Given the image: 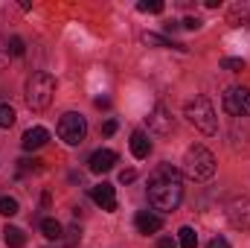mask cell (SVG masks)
<instances>
[{
	"label": "cell",
	"instance_id": "1",
	"mask_svg": "<svg viewBox=\"0 0 250 248\" xmlns=\"http://www.w3.org/2000/svg\"><path fill=\"white\" fill-rule=\"evenodd\" d=\"M181 201H184V181H181L178 170L169 164L157 167L148 178V204L154 210L172 213V210H178Z\"/></svg>",
	"mask_w": 250,
	"mask_h": 248
},
{
	"label": "cell",
	"instance_id": "2",
	"mask_svg": "<svg viewBox=\"0 0 250 248\" xmlns=\"http://www.w3.org/2000/svg\"><path fill=\"white\" fill-rule=\"evenodd\" d=\"M184 175L192 181H209L215 175V155L207 146H189L184 155Z\"/></svg>",
	"mask_w": 250,
	"mask_h": 248
},
{
	"label": "cell",
	"instance_id": "3",
	"mask_svg": "<svg viewBox=\"0 0 250 248\" xmlns=\"http://www.w3.org/2000/svg\"><path fill=\"white\" fill-rule=\"evenodd\" d=\"M53 94H56V79H53L50 73L38 70V73H32V76L26 79V105H29L32 111L50 108Z\"/></svg>",
	"mask_w": 250,
	"mask_h": 248
},
{
	"label": "cell",
	"instance_id": "4",
	"mask_svg": "<svg viewBox=\"0 0 250 248\" xmlns=\"http://www.w3.org/2000/svg\"><path fill=\"white\" fill-rule=\"evenodd\" d=\"M187 120L198 131H204V134H215L218 131V117H215V108H212V102L207 99V97H195V99H189L187 102Z\"/></svg>",
	"mask_w": 250,
	"mask_h": 248
},
{
	"label": "cell",
	"instance_id": "5",
	"mask_svg": "<svg viewBox=\"0 0 250 248\" xmlns=\"http://www.w3.org/2000/svg\"><path fill=\"white\" fill-rule=\"evenodd\" d=\"M84 134H87V123H84L82 114L67 111L62 120H59V137H62L67 146H82L84 143Z\"/></svg>",
	"mask_w": 250,
	"mask_h": 248
},
{
	"label": "cell",
	"instance_id": "6",
	"mask_svg": "<svg viewBox=\"0 0 250 248\" xmlns=\"http://www.w3.org/2000/svg\"><path fill=\"white\" fill-rule=\"evenodd\" d=\"M224 111L230 117H248L250 114V88H227L224 94Z\"/></svg>",
	"mask_w": 250,
	"mask_h": 248
},
{
	"label": "cell",
	"instance_id": "7",
	"mask_svg": "<svg viewBox=\"0 0 250 248\" xmlns=\"http://www.w3.org/2000/svg\"><path fill=\"white\" fill-rule=\"evenodd\" d=\"M227 222L236 231H250V196H236L227 204Z\"/></svg>",
	"mask_w": 250,
	"mask_h": 248
},
{
	"label": "cell",
	"instance_id": "8",
	"mask_svg": "<svg viewBox=\"0 0 250 248\" xmlns=\"http://www.w3.org/2000/svg\"><path fill=\"white\" fill-rule=\"evenodd\" d=\"M148 128H151L154 134H172V128H175L172 111H169L166 105H154L151 114H148Z\"/></svg>",
	"mask_w": 250,
	"mask_h": 248
},
{
	"label": "cell",
	"instance_id": "9",
	"mask_svg": "<svg viewBox=\"0 0 250 248\" xmlns=\"http://www.w3.org/2000/svg\"><path fill=\"white\" fill-rule=\"evenodd\" d=\"M90 198L102 207V210H117V193H114V184H108V181H102V184L90 187Z\"/></svg>",
	"mask_w": 250,
	"mask_h": 248
},
{
	"label": "cell",
	"instance_id": "10",
	"mask_svg": "<svg viewBox=\"0 0 250 248\" xmlns=\"http://www.w3.org/2000/svg\"><path fill=\"white\" fill-rule=\"evenodd\" d=\"M114 164H117V152H111V149H96V152L90 155V161H87V170L96 173V175H102V173L114 170Z\"/></svg>",
	"mask_w": 250,
	"mask_h": 248
},
{
	"label": "cell",
	"instance_id": "11",
	"mask_svg": "<svg viewBox=\"0 0 250 248\" xmlns=\"http://www.w3.org/2000/svg\"><path fill=\"white\" fill-rule=\"evenodd\" d=\"M134 228H137L140 234H157V231L163 228V219L154 216V213H148V210H140V213L134 216Z\"/></svg>",
	"mask_w": 250,
	"mask_h": 248
},
{
	"label": "cell",
	"instance_id": "12",
	"mask_svg": "<svg viewBox=\"0 0 250 248\" xmlns=\"http://www.w3.org/2000/svg\"><path fill=\"white\" fill-rule=\"evenodd\" d=\"M47 140H50V131H47V128H41V125H35V128H29V131L23 134V140H21V143H23V149H26V152H35V149H41Z\"/></svg>",
	"mask_w": 250,
	"mask_h": 248
},
{
	"label": "cell",
	"instance_id": "13",
	"mask_svg": "<svg viewBox=\"0 0 250 248\" xmlns=\"http://www.w3.org/2000/svg\"><path fill=\"white\" fill-rule=\"evenodd\" d=\"M227 24H230V26H250V3L248 0L230 6V12H227Z\"/></svg>",
	"mask_w": 250,
	"mask_h": 248
},
{
	"label": "cell",
	"instance_id": "14",
	"mask_svg": "<svg viewBox=\"0 0 250 248\" xmlns=\"http://www.w3.org/2000/svg\"><path fill=\"white\" fill-rule=\"evenodd\" d=\"M148 152H151L148 134H146V131H134V134H131V155H134L137 161H143V158H148Z\"/></svg>",
	"mask_w": 250,
	"mask_h": 248
},
{
	"label": "cell",
	"instance_id": "15",
	"mask_svg": "<svg viewBox=\"0 0 250 248\" xmlns=\"http://www.w3.org/2000/svg\"><path fill=\"white\" fill-rule=\"evenodd\" d=\"M3 243L9 248H23L26 246V234L21 228H15V225H6L3 228Z\"/></svg>",
	"mask_w": 250,
	"mask_h": 248
},
{
	"label": "cell",
	"instance_id": "16",
	"mask_svg": "<svg viewBox=\"0 0 250 248\" xmlns=\"http://www.w3.org/2000/svg\"><path fill=\"white\" fill-rule=\"evenodd\" d=\"M143 41L151 44V47H175V50H187V44H175V41H169V38H163V35H157V32H143Z\"/></svg>",
	"mask_w": 250,
	"mask_h": 248
},
{
	"label": "cell",
	"instance_id": "17",
	"mask_svg": "<svg viewBox=\"0 0 250 248\" xmlns=\"http://www.w3.org/2000/svg\"><path fill=\"white\" fill-rule=\"evenodd\" d=\"M41 234L47 237V240H62L64 228L59 219H41Z\"/></svg>",
	"mask_w": 250,
	"mask_h": 248
},
{
	"label": "cell",
	"instance_id": "18",
	"mask_svg": "<svg viewBox=\"0 0 250 248\" xmlns=\"http://www.w3.org/2000/svg\"><path fill=\"white\" fill-rule=\"evenodd\" d=\"M178 246L181 248H195L198 246V234H195L189 225H184V228L178 231Z\"/></svg>",
	"mask_w": 250,
	"mask_h": 248
},
{
	"label": "cell",
	"instance_id": "19",
	"mask_svg": "<svg viewBox=\"0 0 250 248\" xmlns=\"http://www.w3.org/2000/svg\"><path fill=\"white\" fill-rule=\"evenodd\" d=\"M21 207H18V198L12 196H0V216H15Z\"/></svg>",
	"mask_w": 250,
	"mask_h": 248
},
{
	"label": "cell",
	"instance_id": "20",
	"mask_svg": "<svg viewBox=\"0 0 250 248\" xmlns=\"http://www.w3.org/2000/svg\"><path fill=\"white\" fill-rule=\"evenodd\" d=\"M62 240H64V246H67V248H76V246H79V240H82V231H79V225H70V228L62 234Z\"/></svg>",
	"mask_w": 250,
	"mask_h": 248
},
{
	"label": "cell",
	"instance_id": "21",
	"mask_svg": "<svg viewBox=\"0 0 250 248\" xmlns=\"http://www.w3.org/2000/svg\"><path fill=\"white\" fill-rule=\"evenodd\" d=\"M15 125V108L9 102H0V128H9Z\"/></svg>",
	"mask_w": 250,
	"mask_h": 248
},
{
	"label": "cell",
	"instance_id": "22",
	"mask_svg": "<svg viewBox=\"0 0 250 248\" xmlns=\"http://www.w3.org/2000/svg\"><path fill=\"white\" fill-rule=\"evenodd\" d=\"M137 9H140V12L160 15V12H163V3H160V0H140V3H137Z\"/></svg>",
	"mask_w": 250,
	"mask_h": 248
},
{
	"label": "cell",
	"instance_id": "23",
	"mask_svg": "<svg viewBox=\"0 0 250 248\" xmlns=\"http://www.w3.org/2000/svg\"><path fill=\"white\" fill-rule=\"evenodd\" d=\"M9 53H12V56H23V53H26L23 38H18V35H15V38H9Z\"/></svg>",
	"mask_w": 250,
	"mask_h": 248
},
{
	"label": "cell",
	"instance_id": "24",
	"mask_svg": "<svg viewBox=\"0 0 250 248\" xmlns=\"http://www.w3.org/2000/svg\"><path fill=\"white\" fill-rule=\"evenodd\" d=\"M221 67H224V70H233V73H236V70H245V59H233V56H230V59L221 62Z\"/></svg>",
	"mask_w": 250,
	"mask_h": 248
},
{
	"label": "cell",
	"instance_id": "25",
	"mask_svg": "<svg viewBox=\"0 0 250 248\" xmlns=\"http://www.w3.org/2000/svg\"><path fill=\"white\" fill-rule=\"evenodd\" d=\"M201 24H204V21H201V18H195V15H189V18L181 21V26H184V29H201Z\"/></svg>",
	"mask_w": 250,
	"mask_h": 248
},
{
	"label": "cell",
	"instance_id": "26",
	"mask_svg": "<svg viewBox=\"0 0 250 248\" xmlns=\"http://www.w3.org/2000/svg\"><path fill=\"white\" fill-rule=\"evenodd\" d=\"M6 62H9V41L0 38V70L6 67Z\"/></svg>",
	"mask_w": 250,
	"mask_h": 248
},
{
	"label": "cell",
	"instance_id": "27",
	"mask_svg": "<svg viewBox=\"0 0 250 248\" xmlns=\"http://www.w3.org/2000/svg\"><path fill=\"white\" fill-rule=\"evenodd\" d=\"M134 178H137V170H123V173H120V181H123V184H131Z\"/></svg>",
	"mask_w": 250,
	"mask_h": 248
},
{
	"label": "cell",
	"instance_id": "28",
	"mask_svg": "<svg viewBox=\"0 0 250 248\" xmlns=\"http://www.w3.org/2000/svg\"><path fill=\"white\" fill-rule=\"evenodd\" d=\"M18 164H21V170H41V167H38V161H29V158H21Z\"/></svg>",
	"mask_w": 250,
	"mask_h": 248
},
{
	"label": "cell",
	"instance_id": "29",
	"mask_svg": "<svg viewBox=\"0 0 250 248\" xmlns=\"http://www.w3.org/2000/svg\"><path fill=\"white\" fill-rule=\"evenodd\" d=\"M207 248H230V243H227L224 237H215V240H209V246Z\"/></svg>",
	"mask_w": 250,
	"mask_h": 248
},
{
	"label": "cell",
	"instance_id": "30",
	"mask_svg": "<svg viewBox=\"0 0 250 248\" xmlns=\"http://www.w3.org/2000/svg\"><path fill=\"white\" fill-rule=\"evenodd\" d=\"M114 131H117V120H108V123L102 125V134H108V137H111Z\"/></svg>",
	"mask_w": 250,
	"mask_h": 248
},
{
	"label": "cell",
	"instance_id": "31",
	"mask_svg": "<svg viewBox=\"0 0 250 248\" xmlns=\"http://www.w3.org/2000/svg\"><path fill=\"white\" fill-rule=\"evenodd\" d=\"M157 248H178V243H175L172 237H163V240L157 243Z\"/></svg>",
	"mask_w": 250,
	"mask_h": 248
},
{
	"label": "cell",
	"instance_id": "32",
	"mask_svg": "<svg viewBox=\"0 0 250 248\" xmlns=\"http://www.w3.org/2000/svg\"><path fill=\"white\" fill-rule=\"evenodd\" d=\"M108 105H111V99H108V97H99V99H96V108H108Z\"/></svg>",
	"mask_w": 250,
	"mask_h": 248
}]
</instances>
